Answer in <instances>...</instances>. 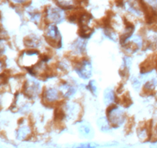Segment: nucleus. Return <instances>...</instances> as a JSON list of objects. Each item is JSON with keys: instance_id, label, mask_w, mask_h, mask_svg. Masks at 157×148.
<instances>
[{"instance_id": "nucleus-1", "label": "nucleus", "mask_w": 157, "mask_h": 148, "mask_svg": "<svg viewBox=\"0 0 157 148\" xmlns=\"http://www.w3.org/2000/svg\"><path fill=\"white\" fill-rule=\"evenodd\" d=\"M55 109L56 119L59 122L63 120L80 121L83 114V107L78 99L63 100Z\"/></svg>"}, {"instance_id": "nucleus-2", "label": "nucleus", "mask_w": 157, "mask_h": 148, "mask_svg": "<svg viewBox=\"0 0 157 148\" xmlns=\"http://www.w3.org/2000/svg\"><path fill=\"white\" fill-rule=\"evenodd\" d=\"M118 7L126 14V19L130 22L146 19L144 10L140 0H118Z\"/></svg>"}, {"instance_id": "nucleus-3", "label": "nucleus", "mask_w": 157, "mask_h": 148, "mask_svg": "<svg viewBox=\"0 0 157 148\" xmlns=\"http://www.w3.org/2000/svg\"><path fill=\"white\" fill-rule=\"evenodd\" d=\"M43 87L44 84L43 80L28 75L24 79L21 92L29 100L33 102L40 99Z\"/></svg>"}, {"instance_id": "nucleus-4", "label": "nucleus", "mask_w": 157, "mask_h": 148, "mask_svg": "<svg viewBox=\"0 0 157 148\" xmlns=\"http://www.w3.org/2000/svg\"><path fill=\"white\" fill-rule=\"evenodd\" d=\"M43 36L46 44L52 49H60L63 46V37L58 25L45 23L42 27Z\"/></svg>"}, {"instance_id": "nucleus-5", "label": "nucleus", "mask_w": 157, "mask_h": 148, "mask_svg": "<svg viewBox=\"0 0 157 148\" xmlns=\"http://www.w3.org/2000/svg\"><path fill=\"white\" fill-rule=\"evenodd\" d=\"M105 117L108 119L113 129H118L127 124L129 119L123 105L115 103L106 107Z\"/></svg>"}, {"instance_id": "nucleus-6", "label": "nucleus", "mask_w": 157, "mask_h": 148, "mask_svg": "<svg viewBox=\"0 0 157 148\" xmlns=\"http://www.w3.org/2000/svg\"><path fill=\"white\" fill-rule=\"evenodd\" d=\"M72 71L77 78L84 82L92 79L93 74V66L92 60L88 56L80 57L72 60Z\"/></svg>"}, {"instance_id": "nucleus-7", "label": "nucleus", "mask_w": 157, "mask_h": 148, "mask_svg": "<svg viewBox=\"0 0 157 148\" xmlns=\"http://www.w3.org/2000/svg\"><path fill=\"white\" fill-rule=\"evenodd\" d=\"M41 103L43 105L51 108H56L63 101L59 87L56 84H49L44 85L42 93Z\"/></svg>"}, {"instance_id": "nucleus-8", "label": "nucleus", "mask_w": 157, "mask_h": 148, "mask_svg": "<svg viewBox=\"0 0 157 148\" xmlns=\"http://www.w3.org/2000/svg\"><path fill=\"white\" fill-rule=\"evenodd\" d=\"M43 52L39 49L25 48L19 53L16 60L19 67L24 70H28L34 67L41 60Z\"/></svg>"}, {"instance_id": "nucleus-9", "label": "nucleus", "mask_w": 157, "mask_h": 148, "mask_svg": "<svg viewBox=\"0 0 157 148\" xmlns=\"http://www.w3.org/2000/svg\"><path fill=\"white\" fill-rule=\"evenodd\" d=\"M57 86L63 100L77 99L80 85L76 80H72V78H61L57 81Z\"/></svg>"}, {"instance_id": "nucleus-10", "label": "nucleus", "mask_w": 157, "mask_h": 148, "mask_svg": "<svg viewBox=\"0 0 157 148\" xmlns=\"http://www.w3.org/2000/svg\"><path fill=\"white\" fill-rule=\"evenodd\" d=\"M43 12L45 23H52L59 25L67 20V13L54 3L45 6Z\"/></svg>"}, {"instance_id": "nucleus-11", "label": "nucleus", "mask_w": 157, "mask_h": 148, "mask_svg": "<svg viewBox=\"0 0 157 148\" xmlns=\"http://www.w3.org/2000/svg\"><path fill=\"white\" fill-rule=\"evenodd\" d=\"M146 40L143 35L140 33H135L129 40L122 45L121 48L124 54L132 56L143 50L146 46Z\"/></svg>"}, {"instance_id": "nucleus-12", "label": "nucleus", "mask_w": 157, "mask_h": 148, "mask_svg": "<svg viewBox=\"0 0 157 148\" xmlns=\"http://www.w3.org/2000/svg\"><path fill=\"white\" fill-rule=\"evenodd\" d=\"M23 15L25 16V19L35 26L42 28L45 24L43 9H40L36 5H33L31 2L23 7Z\"/></svg>"}, {"instance_id": "nucleus-13", "label": "nucleus", "mask_w": 157, "mask_h": 148, "mask_svg": "<svg viewBox=\"0 0 157 148\" xmlns=\"http://www.w3.org/2000/svg\"><path fill=\"white\" fill-rule=\"evenodd\" d=\"M88 40L78 36L69 45V56L72 60L85 56L86 55Z\"/></svg>"}, {"instance_id": "nucleus-14", "label": "nucleus", "mask_w": 157, "mask_h": 148, "mask_svg": "<svg viewBox=\"0 0 157 148\" xmlns=\"http://www.w3.org/2000/svg\"><path fill=\"white\" fill-rule=\"evenodd\" d=\"M22 43L25 48L39 49L42 52L46 45V42H45L43 35H40L35 32L29 33L26 36H24Z\"/></svg>"}, {"instance_id": "nucleus-15", "label": "nucleus", "mask_w": 157, "mask_h": 148, "mask_svg": "<svg viewBox=\"0 0 157 148\" xmlns=\"http://www.w3.org/2000/svg\"><path fill=\"white\" fill-rule=\"evenodd\" d=\"M53 67L58 76H67L72 70V60L69 56L62 57L54 62Z\"/></svg>"}, {"instance_id": "nucleus-16", "label": "nucleus", "mask_w": 157, "mask_h": 148, "mask_svg": "<svg viewBox=\"0 0 157 148\" xmlns=\"http://www.w3.org/2000/svg\"><path fill=\"white\" fill-rule=\"evenodd\" d=\"M33 126L29 119L28 122H25L24 117H22L19 122V127L16 130V137L19 141L28 140L33 136Z\"/></svg>"}, {"instance_id": "nucleus-17", "label": "nucleus", "mask_w": 157, "mask_h": 148, "mask_svg": "<svg viewBox=\"0 0 157 148\" xmlns=\"http://www.w3.org/2000/svg\"><path fill=\"white\" fill-rule=\"evenodd\" d=\"M55 5L66 13L78 11L80 7V0H52Z\"/></svg>"}, {"instance_id": "nucleus-18", "label": "nucleus", "mask_w": 157, "mask_h": 148, "mask_svg": "<svg viewBox=\"0 0 157 148\" xmlns=\"http://www.w3.org/2000/svg\"><path fill=\"white\" fill-rule=\"evenodd\" d=\"M102 103L106 107L115 103H118L119 96L116 90L111 87H108L104 89L102 94Z\"/></svg>"}, {"instance_id": "nucleus-19", "label": "nucleus", "mask_w": 157, "mask_h": 148, "mask_svg": "<svg viewBox=\"0 0 157 148\" xmlns=\"http://www.w3.org/2000/svg\"><path fill=\"white\" fill-rule=\"evenodd\" d=\"M146 14V19H152L157 16V0H140Z\"/></svg>"}, {"instance_id": "nucleus-20", "label": "nucleus", "mask_w": 157, "mask_h": 148, "mask_svg": "<svg viewBox=\"0 0 157 148\" xmlns=\"http://www.w3.org/2000/svg\"><path fill=\"white\" fill-rule=\"evenodd\" d=\"M77 130H78V134L87 140H91L95 136V130L93 126L87 121L81 122L78 124Z\"/></svg>"}, {"instance_id": "nucleus-21", "label": "nucleus", "mask_w": 157, "mask_h": 148, "mask_svg": "<svg viewBox=\"0 0 157 148\" xmlns=\"http://www.w3.org/2000/svg\"><path fill=\"white\" fill-rule=\"evenodd\" d=\"M101 33L104 39L111 41L113 43H117L119 42V39H120V35L113 27L110 26L109 24L105 25L102 26V30H101Z\"/></svg>"}, {"instance_id": "nucleus-22", "label": "nucleus", "mask_w": 157, "mask_h": 148, "mask_svg": "<svg viewBox=\"0 0 157 148\" xmlns=\"http://www.w3.org/2000/svg\"><path fill=\"white\" fill-rule=\"evenodd\" d=\"M132 66V56L124 54L122 57L121 66H120V73L123 77H129Z\"/></svg>"}, {"instance_id": "nucleus-23", "label": "nucleus", "mask_w": 157, "mask_h": 148, "mask_svg": "<svg viewBox=\"0 0 157 148\" xmlns=\"http://www.w3.org/2000/svg\"><path fill=\"white\" fill-rule=\"evenodd\" d=\"M137 137H138L139 140L142 142H146L149 140L151 137V130L150 127L147 124V123H144V124L140 125L136 130Z\"/></svg>"}, {"instance_id": "nucleus-24", "label": "nucleus", "mask_w": 157, "mask_h": 148, "mask_svg": "<svg viewBox=\"0 0 157 148\" xmlns=\"http://www.w3.org/2000/svg\"><path fill=\"white\" fill-rule=\"evenodd\" d=\"M157 87V79L155 77H152L147 80L143 83L142 86V92L145 94H152L155 92Z\"/></svg>"}, {"instance_id": "nucleus-25", "label": "nucleus", "mask_w": 157, "mask_h": 148, "mask_svg": "<svg viewBox=\"0 0 157 148\" xmlns=\"http://www.w3.org/2000/svg\"><path fill=\"white\" fill-rule=\"evenodd\" d=\"M96 125H97L99 130L102 131V133H105V134H109L113 130L108 119L106 118L105 116H102V117H99L96 120Z\"/></svg>"}, {"instance_id": "nucleus-26", "label": "nucleus", "mask_w": 157, "mask_h": 148, "mask_svg": "<svg viewBox=\"0 0 157 148\" xmlns=\"http://www.w3.org/2000/svg\"><path fill=\"white\" fill-rule=\"evenodd\" d=\"M85 89L90 93V95L94 97H96L99 94V85L96 80L90 79V80L87 81L86 84L85 85Z\"/></svg>"}, {"instance_id": "nucleus-27", "label": "nucleus", "mask_w": 157, "mask_h": 148, "mask_svg": "<svg viewBox=\"0 0 157 148\" xmlns=\"http://www.w3.org/2000/svg\"><path fill=\"white\" fill-rule=\"evenodd\" d=\"M129 84L132 88L135 91H140L142 89V81L138 76H132L129 78Z\"/></svg>"}, {"instance_id": "nucleus-28", "label": "nucleus", "mask_w": 157, "mask_h": 148, "mask_svg": "<svg viewBox=\"0 0 157 148\" xmlns=\"http://www.w3.org/2000/svg\"><path fill=\"white\" fill-rule=\"evenodd\" d=\"M104 145H100L99 143H95V142H84V143H79L74 144L72 148H100Z\"/></svg>"}, {"instance_id": "nucleus-29", "label": "nucleus", "mask_w": 157, "mask_h": 148, "mask_svg": "<svg viewBox=\"0 0 157 148\" xmlns=\"http://www.w3.org/2000/svg\"><path fill=\"white\" fill-rule=\"evenodd\" d=\"M8 46L6 39L0 38V58H3L5 54L6 53Z\"/></svg>"}, {"instance_id": "nucleus-30", "label": "nucleus", "mask_w": 157, "mask_h": 148, "mask_svg": "<svg viewBox=\"0 0 157 148\" xmlns=\"http://www.w3.org/2000/svg\"><path fill=\"white\" fill-rule=\"evenodd\" d=\"M7 80H8V76L6 72L0 74V90H5V87L7 85Z\"/></svg>"}, {"instance_id": "nucleus-31", "label": "nucleus", "mask_w": 157, "mask_h": 148, "mask_svg": "<svg viewBox=\"0 0 157 148\" xmlns=\"http://www.w3.org/2000/svg\"><path fill=\"white\" fill-rule=\"evenodd\" d=\"M10 2H12L16 6H25L30 3V0H10Z\"/></svg>"}, {"instance_id": "nucleus-32", "label": "nucleus", "mask_w": 157, "mask_h": 148, "mask_svg": "<svg viewBox=\"0 0 157 148\" xmlns=\"http://www.w3.org/2000/svg\"><path fill=\"white\" fill-rule=\"evenodd\" d=\"M6 70V63L4 58H0V74L4 73Z\"/></svg>"}, {"instance_id": "nucleus-33", "label": "nucleus", "mask_w": 157, "mask_h": 148, "mask_svg": "<svg viewBox=\"0 0 157 148\" xmlns=\"http://www.w3.org/2000/svg\"><path fill=\"white\" fill-rule=\"evenodd\" d=\"M36 2L40 4H46L50 1V0H36Z\"/></svg>"}, {"instance_id": "nucleus-34", "label": "nucleus", "mask_w": 157, "mask_h": 148, "mask_svg": "<svg viewBox=\"0 0 157 148\" xmlns=\"http://www.w3.org/2000/svg\"><path fill=\"white\" fill-rule=\"evenodd\" d=\"M150 148H157V144H154V145H152V146H150Z\"/></svg>"}, {"instance_id": "nucleus-35", "label": "nucleus", "mask_w": 157, "mask_h": 148, "mask_svg": "<svg viewBox=\"0 0 157 148\" xmlns=\"http://www.w3.org/2000/svg\"><path fill=\"white\" fill-rule=\"evenodd\" d=\"M155 130V135H156V137H157V124H156V126H155V130Z\"/></svg>"}, {"instance_id": "nucleus-36", "label": "nucleus", "mask_w": 157, "mask_h": 148, "mask_svg": "<svg viewBox=\"0 0 157 148\" xmlns=\"http://www.w3.org/2000/svg\"><path fill=\"white\" fill-rule=\"evenodd\" d=\"M0 148H6V147H2V146H0Z\"/></svg>"}, {"instance_id": "nucleus-37", "label": "nucleus", "mask_w": 157, "mask_h": 148, "mask_svg": "<svg viewBox=\"0 0 157 148\" xmlns=\"http://www.w3.org/2000/svg\"><path fill=\"white\" fill-rule=\"evenodd\" d=\"M123 148H131V147H123Z\"/></svg>"}]
</instances>
